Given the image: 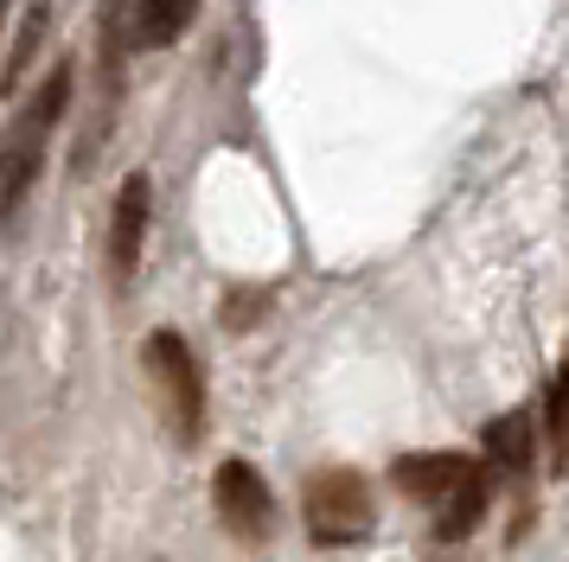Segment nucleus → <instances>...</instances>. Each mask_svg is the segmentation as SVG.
I'll use <instances>...</instances> for the list:
<instances>
[{"label":"nucleus","mask_w":569,"mask_h":562,"mask_svg":"<svg viewBox=\"0 0 569 562\" xmlns=\"http://www.w3.org/2000/svg\"><path fill=\"white\" fill-rule=\"evenodd\" d=\"M211 499H218V518L237 543H269L276 536V492L250 460H224L218 480H211Z\"/></svg>","instance_id":"5"},{"label":"nucleus","mask_w":569,"mask_h":562,"mask_svg":"<svg viewBox=\"0 0 569 562\" xmlns=\"http://www.w3.org/2000/svg\"><path fill=\"white\" fill-rule=\"evenodd\" d=\"M7 7H13V0H0V26H7Z\"/></svg>","instance_id":"11"},{"label":"nucleus","mask_w":569,"mask_h":562,"mask_svg":"<svg viewBox=\"0 0 569 562\" xmlns=\"http://www.w3.org/2000/svg\"><path fill=\"white\" fill-rule=\"evenodd\" d=\"M199 20V0H134V46H173Z\"/></svg>","instance_id":"7"},{"label":"nucleus","mask_w":569,"mask_h":562,"mask_svg":"<svg viewBox=\"0 0 569 562\" xmlns=\"http://www.w3.org/2000/svg\"><path fill=\"white\" fill-rule=\"evenodd\" d=\"M487 454L499 460L506 473H531V422H525V409L487 422Z\"/></svg>","instance_id":"8"},{"label":"nucleus","mask_w":569,"mask_h":562,"mask_svg":"<svg viewBox=\"0 0 569 562\" xmlns=\"http://www.w3.org/2000/svg\"><path fill=\"white\" fill-rule=\"evenodd\" d=\"M563 415H569V371L557 364L550 383H543V448H550V460L563 454Z\"/></svg>","instance_id":"9"},{"label":"nucleus","mask_w":569,"mask_h":562,"mask_svg":"<svg viewBox=\"0 0 569 562\" xmlns=\"http://www.w3.org/2000/svg\"><path fill=\"white\" fill-rule=\"evenodd\" d=\"M308 531L320 550H352L378 531V505H371V485L352 466L333 473H313L308 480Z\"/></svg>","instance_id":"4"},{"label":"nucleus","mask_w":569,"mask_h":562,"mask_svg":"<svg viewBox=\"0 0 569 562\" xmlns=\"http://www.w3.org/2000/svg\"><path fill=\"white\" fill-rule=\"evenodd\" d=\"M39 32H46V0H39V7L27 13V26H20V46H13V58L0 64V97H13V83L27 77V58L39 51Z\"/></svg>","instance_id":"10"},{"label":"nucleus","mask_w":569,"mask_h":562,"mask_svg":"<svg viewBox=\"0 0 569 562\" xmlns=\"http://www.w3.org/2000/svg\"><path fill=\"white\" fill-rule=\"evenodd\" d=\"M148 204H154L148 173H129V179H122V192H116V211H109V281H116V294H129L134 275H141V250H148Z\"/></svg>","instance_id":"6"},{"label":"nucleus","mask_w":569,"mask_h":562,"mask_svg":"<svg viewBox=\"0 0 569 562\" xmlns=\"http://www.w3.org/2000/svg\"><path fill=\"white\" fill-rule=\"evenodd\" d=\"M64 109H71V64H52L46 83L32 90V102L20 109L13 141H7V167H0V224L20 218V204H27L39 167H46V148H52V128H58Z\"/></svg>","instance_id":"2"},{"label":"nucleus","mask_w":569,"mask_h":562,"mask_svg":"<svg viewBox=\"0 0 569 562\" xmlns=\"http://www.w3.org/2000/svg\"><path fill=\"white\" fill-rule=\"evenodd\" d=\"M390 480L410 492L416 505L436 511V536H467L487 518V473L467 454H403L390 466Z\"/></svg>","instance_id":"1"},{"label":"nucleus","mask_w":569,"mask_h":562,"mask_svg":"<svg viewBox=\"0 0 569 562\" xmlns=\"http://www.w3.org/2000/svg\"><path fill=\"white\" fill-rule=\"evenodd\" d=\"M141 371H148V383H154L160 397V415L173 422V434H180L186 448L206 434V371H199V358H192V345H186L180 332H148V345H141Z\"/></svg>","instance_id":"3"}]
</instances>
